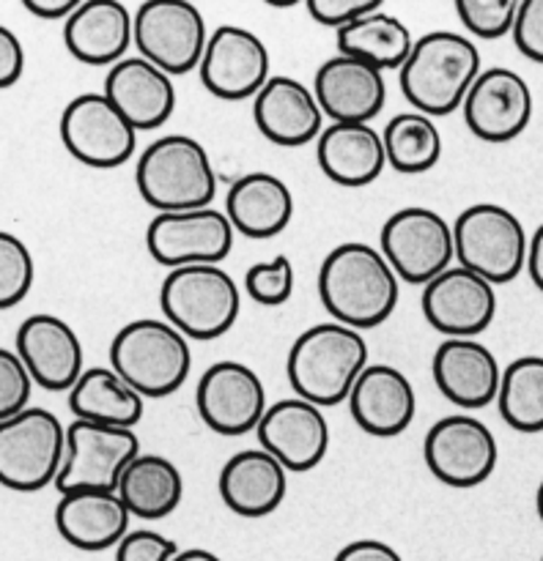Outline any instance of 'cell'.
Here are the masks:
<instances>
[{"mask_svg": "<svg viewBox=\"0 0 543 561\" xmlns=\"http://www.w3.org/2000/svg\"><path fill=\"white\" fill-rule=\"evenodd\" d=\"M318 296L335 323L362 332L393 316L400 285L376 247L343 241L318 268Z\"/></svg>", "mask_w": 543, "mask_h": 561, "instance_id": "1", "label": "cell"}, {"mask_svg": "<svg viewBox=\"0 0 543 561\" xmlns=\"http://www.w3.org/2000/svg\"><path fill=\"white\" fill-rule=\"evenodd\" d=\"M483 71L480 49L453 31H433L415 38L409 58L398 69L400 93L426 118L461 110L466 91Z\"/></svg>", "mask_w": 543, "mask_h": 561, "instance_id": "2", "label": "cell"}, {"mask_svg": "<svg viewBox=\"0 0 543 561\" xmlns=\"http://www.w3.org/2000/svg\"><path fill=\"white\" fill-rule=\"evenodd\" d=\"M367 367V343L362 332L343 323H316L294 340L285 376L296 398L332 409L349 400L351 387Z\"/></svg>", "mask_w": 543, "mask_h": 561, "instance_id": "3", "label": "cell"}, {"mask_svg": "<svg viewBox=\"0 0 543 561\" xmlns=\"http://www.w3.org/2000/svg\"><path fill=\"white\" fill-rule=\"evenodd\" d=\"M135 184L157 214L195 211L212 206L217 173L206 148L186 135H165L140 153Z\"/></svg>", "mask_w": 543, "mask_h": 561, "instance_id": "4", "label": "cell"}, {"mask_svg": "<svg viewBox=\"0 0 543 561\" xmlns=\"http://www.w3.org/2000/svg\"><path fill=\"white\" fill-rule=\"evenodd\" d=\"M110 370L118 373L143 400L168 398L184 387L192 370L190 340L159 318H137L110 343Z\"/></svg>", "mask_w": 543, "mask_h": 561, "instance_id": "5", "label": "cell"}, {"mask_svg": "<svg viewBox=\"0 0 543 561\" xmlns=\"http://www.w3.org/2000/svg\"><path fill=\"white\" fill-rule=\"evenodd\" d=\"M165 321L186 340H217L234 329L241 310L239 285L223 266L170 268L159 288Z\"/></svg>", "mask_w": 543, "mask_h": 561, "instance_id": "6", "label": "cell"}, {"mask_svg": "<svg viewBox=\"0 0 543 561\" xmlns=\"http://www.w3.org/2000/svg\"><path fill=\"white\" fill-rule=\"evenodd\" d=\"M527 230L510 208L497 203H475L453 222V255L466 272L486 283L508 285L527 266Z\"/></svg>", "mask_w": 543, "mask_h": 561, "instance_id": "7", "label": "cell"}, {"mask_svg": "<svg viewBox=\"0 0 543 561\" xmlns=\"http://www.w3.org/2000/svg\"><path fill=\"white\" fill-rule=\"evenodd\" d=\"M66 449V427L47 409L27 405L0 422V485L16 493H36L55 485Z\"/></svg>", "mask_w": 543, "mask_h": 561, "instance_id": "8", "label": "cell"}, {"mask_svg": "<svg viewBox=\"0 0 543 561\" xmlns=\"http://www.w3.org/2000/svg\"><path fill=\"white\" fill-rule=\"evenodd\" d=\"M206 42V20L190 0H146L132 16V44L168 77L197 69Z\"/></svg>", "mask_w": 543, "mask_h": 561, "instance_id": "9", "label": "cell"}, {"mask_svg": "<svg viewBox=\"0 0 543 561\" xmlns=\"http://www.w3.org/2000/svg\"><path fill=\"white\" fill-rule=\"evenodd\" d=\"M378 252L395 277L409 285H428L455 261L453 225L426 206L400 208L382 225Z\"/></svg>", "mask_w": 543, "mask_h": 561, "instance_id": "10", "label": "cell"}, {"mask_svg": "<svg viewBox=\"0 0 543 561\" xmlns=\"http://www.w3.org/2000/svg\"><path fill=\"white\" fill-rule=\"evenodd\" d=\"M140 455V438L126 427L75 420L66 427V449L55 488L58 493L115 491L126 466Z\"/></svg>", "mask_w": 543, "mask_h": 561, "instance_id": "11", "label": "cell"}, {"mask_svg": "<svg viewBox=\"0 0 543 561\" xmlns=\"http://www.w3.org/2000/svg\"><path fill=\"white\" fill-rule=\"evenodd\" d=\"M428 471L448 488H477L494 474L499 447L488 425L477 416L453 414L433 422L422 442Z\"/></svg>", "mask_w": 543, "mask_h": 561, "instance_id": "12", "label": "cell"}, {"mask_svg": "<svg viewBox=\"0 0 543 561\" xmlns=\"http://www.w3.org/2000/svg\"><path fill=\"white\" fill-rule=\"evenodd\" d=\"M60 140L77 162L97 170H113L132 159L137 148V131L102 91H88L64 107Z\"/></svg>", "mask_w": 543, "mask_h": 561, "instance_id": "13", "label": "cell"}, {"mask_svg": "<svg viewBox=\"0 0 543 561\" xmlns=\"http://www.w3.org/2000/svg\"><path fill=\"white\" fill-rule=\"evenodd\" d=\"M148 255L165 268L219 266L234 250V228L217 208L157 214L146 230Z\"/></svg>", "mask_w": 543, "mask_h": 561, "instance_id": "14", "label": "cell"}, {"mask_svg": "<svg viewBox=\"0 0 543 561\" xmlns=\"http://www.w3.org/2000/svg\"><path fill=\"white\" fill-rule=\"evenodd\" d=\"M203 88L223 102L256 99L267 85L269 49L252 31L239 25H219L208 33L206 49L197 64Z\"/></svg>", "mask_w": 543, "mask_h": 561, "instance_id": "15", "label": "cell"}, {"mask_svg": "<svg viewBox=\"0 0 543 561\" xmlns=\"http://www.w3.org/2000/svg\"><path fill=\"white\" fill-rule=\"evenodd\" d=\"M195 405L203 425L217 436L239 438L258 427L267 411V389L258 373L241 362H217L195 387Z\"/></svg>", "mask_w": 543, "mask_h": 561, "instance_id": "16", "label": "cell"}, {"mask_svg": "<svg viewBox=\"0 0 543 561\" xmlns=\"http://www.w3.org/2000/svg\"><path fill=\"white\" fill-rule=\"evenodd\" d=\"M426 321L448 340H475L497 316V288L461 266H450L422 285Z\"/></svg>", "mask_w": 543, "mask_h": 561, "instance_id": "17", "label": "cell"}, {"mask_svg": "<svg viewBox=\"0 0 543 561\" xmlns=\"http://www.w3.org/2000/svg\"><path fill=\"white\" fill-rule=\"evenodd\" d=\"M466 129L483 142H510L530 126L532 91L524 77L505 66H491L477 75L466 91L464 104Z\"/></svg>", "mask_w": 543, "mask_h": 561, "instance_id": "18", "label": "cell"}, {"mask_svg": "<svg viewBox=\"0 0 543 561\" xmlns=\"http://www.w3.org/2000/svg\"><path fill=\"white\" fill-rule=\"evenodd\" d=\"M258 449L272 455L285 471H313L329 449V425L321 409L302 398L278 400L256 427Z\"/></svg>", "mask_w": 543, "mask_h": 561, "instance_id": "19", "label": "cell"}, {"mask_svg": "<svg viewBox=\"0 0 543 561\" xmlns=\"http://www.w3.org/2000/svg\"><path fill=\"white\" fill-rule=\"evenodd\" d=\"M16 356L36 387L69 392L86 370L82 343L75 329L58 316L36 312L16 329Z\"/></svg>", "mask_w": 543, "mask_h": 561, "instance_id": "20", "label": "cell"}, {"mask_svg": "<svg viewBox=\"0 0 543 561\" xmlns=\"http://www.w3.org/2000/svg\"><path fill=\"white\" fill-rule=\"evenodd\" d=\"M313 96L332 124H371L387 102L384 75L349 55H335L318 66Z\"/></svg>", "mask_w": 543, "mask_h": 561, "instance_id": "21", "label": "cell"}, {"mask_svg": "<svg viewBox=\"0 0 543 561\" xmlns=\"http://www.w3.org/2000/svg\"><path fill=\"white\" fill-rule=\"evenodd\" d=\"M433 383L453 405L464 411H480L497 400L499 367L494 351L477 340H444L433 351Z\"/></svg>", "mask_w": 543, "mask_h": 561, "instance_id": "22", "label": "cell"}, {"mask_svg": "<svg viewBox=\"0 0 543 561\" xmlns=\"http://www.w3.org/2000/svg\"><path fill=\"white\" fill-rule=\"evenodd\" d=\"M252 121L269 142L283 148H299L318 140L324 129V115L313 88L296 77H269L252 102Z\"/></svg>", "mask_w": 543, "mask_h": 561, "instance_id": "23", "label": "cell"}, {"mask_svg": "<svg viewBox=\"0 0 543 561\" xmlns=\"http://www.w3.org/2000/svg\"><path fill=\"white\" fill-rule=\"evenodd\" d=\"M349 411L367 436L395 438L415 420V387L398 367L367 365L351 387Z\"/></svg>", "mask_w": 543, "mask_h": 561, "instance_id": "24", "label": "cell"}, {"mask_svg": "<svg viewBox=\"0 0 543 561\" xmlns=\"http://www.w3.org/2000/svg\"><path fill=\"white\" fill-rule=\"evenodd\" d=\"M102 93L135 131L159 129L176 110L173 77L159 71L140 55L110 66Z\"/></svg>", "mask_w": 543, "mask_h": 561, "instance_id": "25", "label": "cell"}, {"mask_svg": "<svg viewBox=\"0 0 543 561\" xmlns=\"http://www.w3.org/2000/svg\"><path fill=\"white\" fill-rule=\"evenodd\" d=\"M132 515L115 491L64 493L55 507V529L77 551H108L129 531Z\"/></svg>", "mask_w": 543, "mask_h": 561, "instance_id": "26", "label": "cell"}, {"mask_svg": "<svg viewBox=\"0 0 543 561\" xmlns=\"http://www.w3.org/2000/svg\"><path fill=\"white\" fill-rule=\"evenodd\" d=\"M64 44L86 66H115L132 47V14L121 0H82L64 22Z\"/></svg>", "mask_w": 543, "mask_h": 561, "instance_id": "27", "label": "cell"}, {"mask_svg": "<svg viewBox=\"0 0 543 561\" xmlns=\"http://www.w3.org/2000/svg\"><path fill=\"white\" fill-rule=\"evenodd\" d=\"M316 159L332 184L360 190L387 168L382 131L371 124H329L316 140Z\"/></svg>", "mask_w": 543, "mask_h": 561, "instance_id": "28", "label": "cell"}, {"mask_svg": "<svg viewBox=\"0 0 543 561\" xmlns=\"http://www.w3.org/2000/svg\"><path fill=\"white\" fill-rule=\"evenodd\" d=\"M289 471L263 449H241L219 471V496L241 518H267L283 504Z\"/></svg>", "mask_w": 543, "mask_h": 561, "instance_id": "29", "label": "cell"}, {"mask_svg": "<svg viewBox=\"0 0 543 561\" xmlns=\"http://www.w3.org/2000/svg\"><path fill=\"white\" fill-rule=\"evenodd\" d=\"M225 217L230 228L247 239H274L289 228L294 217V195L278 175L247 173L228 190Z\"/></svg>", "mask_w": 543, "mask_h": 561, "instance_id": "30", "label": "cell"}, {"mask_svg": "<svg viewBox=\"0 0 543 561\" xmlns=\"http://www.w3.org/2000/svg\"><path fill=\"white\" fill-rule=\"evenodd\" d=\"M115 493L132 518L162 520L181 504L184 480L173 460L140 453L121 474Z\"/></svg>", "mask_w": 543, "mask_h": 561, "instance_id": "31", "label": "cell"}, {"mask_svg": "<svg viewBox=\"0 0 543 561\" xmlns=\"http://www.w3.org/2000/svg\"><path fill=\"white\" fill-rule=\"evenodd\" d=\"M69 409L77 420L132 431L143 416V398L110 367H88L69 389Z\"/></svg>", "mask_w": 543, "mask_h": 561, "instance_id": "32", "label": "cell"}, {"mask_svg": "<svg viewBox=\"0 0 543 561\" xmlns=\"http://www.w3.org/2000/svg\"><path fill=\"white\" fill-rule=\"evenodd\" d=\"M335 33H338V55L362 60V64L382 71V75L389 69H400L404 60L409 58L411 47H415V36H411L409 25L382 9L360 16L357 22Z\"/></svg>", "mask_w": 543, "mask_h": 561, "instance_id": "33", "label": "cell"}, {"mask_svg": "<svg viewBox=\"0 0 543 561\" xmlns=\"http://www.w3.org/2000/svg\"><path fill=\"white\" fill-rule=\"evenodd\" d=\"M382 142L387 164L404 175L428 173L442 157V135L437 124L415 110L393 115L384 126Z\"/></svg>", "mask_w": 543, "mask_h": 561, "instance_id": "34", "label": "cell"}, {"mask_svg": "<svg viewBox=\"0 0 543 561\" xmlns=\"http://www.w3.org/2000/svg\"><path fill=\"white\" fill-rule=\"evenodd\" d=\"M499 416L519 433H543V356H519L499 378Z\"/></svg>", "mask_w": 543, "mask_h": 561, "instance_id": "35", "label": "cell"}, {"mask_svg": "<svg viewBox=\"0 0 543 561\" xmlns=\"http://www.w3.org/2000/svg\"><path fill=\"white\" fill-rule=\"evenodd\" d=\"M36 263L20 236L0 230V310L16 307L33 288Z\"/></svg>", "mask_w": 543, "mask_h": 561, "instance_id": "36", "label": "cell"}, {"mask_svg": "<svg viewBox=\"0 0 543 561\" xmlns=\"http://www.w3.org/2000/svg\"><path fill=\"white\" fill-rule=\"evenodd\" d=\"M519 0H455V14L477 38H502L513 31Z\"/></svg>", "mask_w": 543, "mask_h": 561, "instance_id": "37", "label": "cell"}, {"mask_svg": "<svg viewBox=\"0 0 543 561\" xmlns=\"http://www.w3.org/2000/svg\"><path fill=\"white\" fill-rule=\"evenodd\" d=\"M245 290L256 305L280 307L294 294V263L289 255H278L267 263H256L245 274Z\"/></svg>", "mask_w": 543, "mask_h": 561, "instance_id": "38", "label": "cell"}, {"mask_svg": "<svg viewBox=\"0 0 543 561\" xmlns=\"http://www.w3.org/2000/svg\"><path fill=\"white\" fill-rule=\"evenodd\" d=\"M33 394V381L16 351L0 348V422L11 420L27 409Z\"/></svg>", "mask_w": 543, "mask_h": 561, "instance_id": "39", "label": "cell"}, {"mask_svg": "<svg viewBox=\"0 0 543 561\" xmlns=\"http://www.w3.org/2000/svg\"><path fill=\"white\" fill-rule=\"evenodd\" d=\"M176 553V540L154 529L126 531L124 540L115 546V561H173Z\"/></svg>", "mask_w": 543, "mask_h": 561, "instance_id": "40", "label": "cell"}, {"mask_svg": "<svg viewBox=\"0 0 543 561\" xmlns=\"http://www.w3.org/2000/svg\"><path fill=\"white\" fill-rule=\"evenodd\" d=\"M510 36L527 60L543 64V0H521Z\"/></svg>", "mask_w": 543, "mask_h": 561, "instance_id": "41", "label": "cell"}, {"mask_svg": "<svg viewBox=\"0 0 543 561\" xmlns=\"http://www.w3.org/2000/svg\"><path fill=\"white\" fill-rule=\"evenodd\" d=\"M378 0H307V14L318 22V25H327L340 31V27L351 25L360 16L373 14L378 11Z\"/></svg>", "mask_w": 543, "mask_h": 561, "instance_id": "42", "label": "cell"}, {"mask_svg": "<svg viewBox=\"0 0 543 561\" xmlns=\"http://www.w3.org/2000/svg\"><path fill=\"white\" fill-rule=\"evenodd\" d=\"M25 71V47L11 27L0 25V91L20 82Z\"/></svg>", "mask_w": 543, "mask_h": 561, "instance_id": "43", "label": "cell"}, {"mask_svg": "<svg viewBox=\"0 0 543 561\" xmlns=\"http://www.w3.org/2000/svg\"><path fill=\"white\" fill-rule=\"evenodd\" d=\"M332 561H404V557L382 540H354L340 548Z\"/></svg>", "mask_w": 543, "mask_h": 561, "instance_id": "44", "label": "cell"}, {"mask_svg": "<svg viewBox=\"0 0 543 561\" xmlns=\"http://www.w3.org/2000/svg\"><path fill=\"white\" fill-rule=\"evenodd\" d=\"M82 0H25V11H31L33 16L47 22H58V20H69L71 14L77 11Z\"/></svg>", "mask_w": 543, "mask_h": 561, "instance_id": "45", "label": "cell"}, {"mask_svg": "<svg viewBox=\"0 0 543 561\" xmlns=\"http://www.w3.org/2000/svg\"><path fill=\"white\" fill-rule=\"evenodd\" d=\"M527 272H530L532 285L543 294V225L532 233L530 244H527Z\"/></svg>", "mask_w": 543, "mask_h": 561, "instance_id": "46", "label": "cell"}, {"mask_svg": "<svg viewBox=\"0 0 543 561\" xmlns=\"http://www.w3.org/2000/svg\"><path fill=\"white\" fill-rule=\"evenodd\" d=\"M173 561H223L217 553L206 551V548H186V551H179Z\"/></svg>", "mask_w": 543, "mask_h": 561, "instance_id": "47", "label": "cell"}, {"mask_svg": "<svg viewBox=\"0 0 543 561\" xmlns=\"http://www.w3.org/2000/svg\"><path fill=\"white\" fill-rule=\"evenodd\" d=\"M535 510H538V518H541L543 524V482L538 485V493H535Z\"/></svg>", "mask_w": 543, "mask_h": 561, "instance_id": "48", "label": "cell"}, {"mask_svg": "<svg viewBox=\"0 0 543 561\" xmlns=\"http://www.w3.org/2000/svg\"><path fill=\"white\" fill-rule=\"evenodd\" d=\"M541 561H543V557H541Z\"/></svg>", "mask_w": 543, "mask_h": 561, "instance_id": "49", "label": "cell"}]
</instances>
